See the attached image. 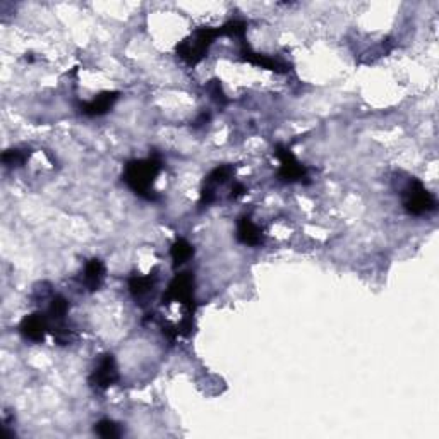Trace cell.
<instances>
[{
  "mask_svg": "<svg viewBox=\"0 0 439 439\" xmlns=\"http://www.w3.org/2000/svg\"><path fill=\"white\" fill-rule=\"evenodd\" d=\"M117 98H119V93H101L100 96H96L95 100L88 101V103L81 105V112L88 117H100L105 115L110 108L113 107Z\"/></svg>",
  "mask_w": 439,
  "mask_h": 439,
  "instance_id": "10",
  "label": "cell"
},
{
  "mask_svg": "<svg viewBox=\"0 0 439 439\" xmlns=\"http://www.w3.org/2000/svg\"><path fill=\"white\" fill-rule=\"evenodd\" d=\"M170 254L172 259H174V266L179 268V266L185 264L194 256V247L185 239H177L174 246H172Z\"/></svg>",
  "mask_w": 439,
  "mask_h": 439,
  "instance_id": "14",
  "label": "cell"
},
{
  "mask_svg": "<svg viewBox=\"0 0 439 439\" xmlns=\"http://www.w3.org/2000/svg\"><path fill=\"white\" fill-rule=\"evenodd\" d=\"M162 172V162L156 156H150L146 160H133L124 168V182L133 189L138 196L145 197L148 201H155V180Z\"/></svg>",
  "mask_w": 439,
  "mask_h": 439,
  "instance_id": "1",
  "label": "cell"
},
{
  "mask_svg": "<svg viewBox=\"0 0 439 439\" xmlns=\"http://www.w3.org/2000/svg\"><path fill=\"white\" fill-rule=\"evenodd\" d=\"M218 36H223L222 28H200L191 38H187V40H184L182 43L177 46V53L189 66L200 64Z\"/></svg>",
  "mask_w": 439,
  "mask_h": 439,
  "instance_id": "2",
  "label": "cell"
},
{
  "mask_svg": "<svg viewBox=\"0 0 439 439\" xmlns=\"http://www.w3.org/2000/svg\"><path fill=\"white\" fill-rule=\"evenodd\" d=\"M95 433L101 438H119L122 434V430L115 422L105 419V420H100L98 424L95 425Z\"/></svg>",
  "mask_w": 439,
  "mask_h": 439,
  "instance_id": "15",
  "label": "cell"
},
{
  "mask_svg": "<svg viewBox=\"0 0 439 439\" xmlns=\"http://www.w3.org/2000/svg\"><path fill=\"white\" fill-rule=\"evenodd\" d=\"M232 174H234V168L229 167V165H222V167L215 168L211 174L206 177L205 180V187H202L201 191V202L202 205H210V202L215 201V197H217V191L218 187H222V185L227 184V180L230 179Z\"/></svg>",
  "mask_w": 439,
  "mask_h": 439,
  "instance_id": "8",
  "label": "cell"
},
{
  "mask_svg": "<svg viewBox=\"0 0 439 439\" xmlns=\"http://www.w3.org/2000/svg\"><path fill=\"white\" fill-rule=\"evenodd\" d=\"M105 280V264L100 259L88 261L83 272V284L90 292H96Z\"/></svg>",
  "mask_w": 439,
  "mask_h": 439,
  "instance_id": "11",
  "label": "cell"
},
{
  "mask_svg": "<svg viewBox=\"0 0 439 439\" xmlns=\"http://www.w3.org/2000/svg\"><path fill=\"white\" fill-rule=\"evenodd\" d=\"M242 58L244 61L251 62V64L263 67V69L274 71V73H285L286 71V66L282 64L280 61H277V58H272V57H266V55H261V53H254L247 45L242 46Z\"/></svg>",
  "mask_w": 439,
  "mask_h": 439,
  "instance_id": "13",
  "label": "cell"
},
{
  "mask_svg": "<svg viewBox=\"0 0 439 439\" xmlns=\"http://www.w3.org/2000/svg\"><path fill=\"white\" fill-rule=\"evenodd\" d=\"M237 239L242 244L251 247H257L263 244V232L249 217H242L237 223Z\"/></svg>",
  "mask_w": 439,
  "mask_h": 439,
  "instance_id": "9",
  "label": "cell"
},
{
  "mask_svg": "<svg viewBox=\"0 0 439 439\" xmlns=\"http://www.w3.org/2000/svg\"><path fill=\"white\" fill-rule=\"evenodd\" d=\"M403 196V208L413 217H422V215L430 213L436 210L438 202L436 197L430 194L424 184L417 179H410L402 191Z\"/></svg>",
  "mask_w": 439,
  "mask_h": 439,
  "instance_id": "3",
  "label": "cell"
},
{
  "mask_svg": "<svg viewBox=\"0 0 439 439\" xmlns=\"http://www.w3.org/2000/svg\"><path fill=\"white\" fill-rule=\"evenodd\" d=\"M194 299V277L191 273H179L175 274L174 280L168 285L167 294L163 295V302H180L185 304L192 309Z\"/></svg>",
  "mask_w": 439,
  "mask_h": 439,
  "instance_id": "5",
  "label": "cell"
},
{
  "mask_svg": "<svg viewBox=\"0 0 439 439\" xmlns=\"http://www.w3.org/2000/svg\"><path fill=\"white\" fill-rule=\"evenodd\" d=\"M274 155L280 160V168H278V177L280 180H284L286 184L294 182H306L309 177H307V168L299 162L297 158L292 155V151L284 145H278L274 150Z\"/></svg>",
  "mask_w": 439,
  "mask_h": 439,
  "instance_id": "4",
  "label": "cell"
},
{
  "mask_svg": "<svg viewBox=\"0 0 439 439\" xmlns=\"http://www.w3.org/2000/svg\"><path fill=\"white\" fill-rule=\"evenodd\" d=\"M21 335L26 340L31 341H43L46 331H50V323L46 314L43 312H36V314H29L21 321L19 324Z\"/></svg>",
  "mask_w": 439,
  "mask_h": 439,
  "instance_id": "7",
  "label": "cell"
},
{
  "mask_svg": "<svg viewBox=\"0 0 439 439\" xmlns=\"http://www.w3.org/2000/svg\"><path fill=\"white\" fill-rule=\"evenodd\" d=\"M117 379H119V369H117L115 357L112 353H107V356H103L98 361V366L93 371L90 383L93 388L103 391L108 390L112 384H115Z\"/></svg>",
  "mask_w": 439,
  "mask_h": 439,
  "instance_id": "6",
  "label": "cell"
},
{
  "mask_svg": "<svg viewBox=\"0 0 439 439\" xmlns=\"http://www.w3.org/2000/svg\"><path fill=\"white\" fill-rule=\"evenodd\" d=\"M155 285H156L155 274H146V277L134 274V277L129 278V290L138 302H143L145 299L150 297L151 292L155 290Z\"/></svg>",
  "mask_w": 439,
  "mask_h": 439,
  "instance_id": "12",
  "label": "cell"
},
{
  "mask_svg": "<svg viewBox=\"0 0 439 439\" xmlns=\"http://www.w3.org/2000/svg\"><path fill=\"white\" fill-rule=\"evenodd\" d=\"M28 153L26 151L21 150H9L2 155V162L7 165V167H21L24 162H26Z\"/></svg>",
  "mask_w": 439,
  "mask_h": 439,
  "instance_id": "16",
  "label": "cell"
}]
</instances>
